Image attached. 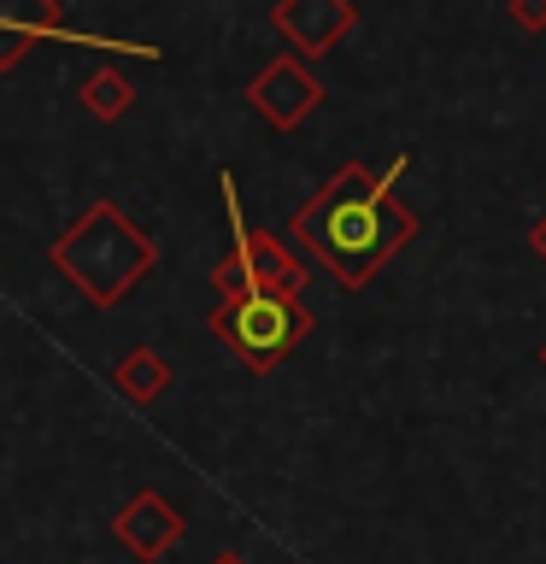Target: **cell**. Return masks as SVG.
<instances>
[{
    "label": "cell",
    "instance_id": "obj_5",
    "mask_svg": "<svg viewBox=\"0 0 546 564\" xmlns=\"http://www.w3.org/2000/svg\"><path fill=\"white\" fill-rule=\"evenodd\" d=\"M271 24L299 59H324L359 30V7L352 0H276Z\"/></svg>",
    "mask_w": 546,
    "mask_h": 564
},
{
    "label": "cell",
    "instance_id": "obj_6",
    "mask_svg": "<svg viewBox=\"0 0 546 564\" xmlns=\"http://www.w3.org/2000/svg\"><path fill=\"white\" fill-rule=\"evenodd\" d=\"M112 535H118V546L130 558H141V564H153V558H165L176 541H183V518H176V506L165 500V494H135L130 506L112 518Z\"/></svg>",
    "mask_w": 546,
    "mask_h": 564
},
{
    "label": "cell",
    "instance_id": "obj_1",
    "mask_svg": "<svg viewBox=\"0 0 546 564\" xmlns=\"http://www.w3.org/2000/svg\"><path fill=\"white\" fill-rule=\"evenodd\" d=\"M288 236L306 241V253L324 264L341 289H364L387 259L412 247L417 212H405L370 165H341L294 212Z\"/></svg>",
    "mask_w": 546,
    "mask_h": 564
},
{
    "label": "cell",
    "instance_id": "obj_14",
    "mask_svg": "<svg viewBox=\"0 0 546 564\" xmlns=\"http://www.w3.org/2000/svg\"><path fill=\"white\" fill-rule=\"evenodd\" d=\"M211 564H247L241 553H218V558H211Z\"/></svg>",
    "mask_w": 546,
    "mask_h": 564
},
{
    "label": "cell",
    "instance_id": "obj_10",
    "mask_svg": "<svg viewBox=\"0 0 546 564\" xmlns=\"http://www.w3.org/2000/svg\"><path fill=\"white\" fill-rule=\"evenodd\" d=\"M83 112H95V118H123L130 112V100H135V88H130V77L123 70H95L83 88Z\"/></svg>",
    "mask_w": 546,
    "mask_h": 564
},
{
    "label": "cell",
    "instance_id": "obj_4",
    "mask_svg": "<svg viewBox=\"0 0 546 564\" xmlns=\"http://www.w3.org/2000/svg\"><path fill=\"white\" fill-rule=\"evenodd\" d=\"M247 106H253L271 130H294V123H306L317 106H324V83H317V70L299 59V53H282V59H271L253 83H247Z\"/></svg>",
    "mask_w": 546,
    "mask_h": 564
},
{
    "label": "cell",
    "instance_id": "obj_7",
    "mask_svg": "<svg viewBox=\"0 0 546 564\" xmlns=\"http://www.w3.org/2000/svg\"><path fill=\"white\" fill-rule=\"evenodd\" d=\"M35 35H65L59 0H0V70L24 59Z\"/></svg>",
    "mask_w": 546,
    "mask_h": 564
},
{
    "label": "cell",
    "instance_id": "obj_2",
    "mask_svg": "<svg viewBox=\"0 0 546 564\" xmlns=\"http://www.w3.org/2000/svg\"><path fill=\"white\" fill-rule=\"evenodd\" d=\"M153 259H159L153 236H141L112 200H95L59 241H53V271L65 282H77L88 306H118V300H130V289L153 271Z\"/></svg>",
    "mask_w": 546,
    "mask_h": 564
},
{
    "label": "cell",
    "instance_id": "obj_9",
    "mask_svg": "<svg viewBox=\"0 0 546 564\" xmlns=\"http://www.w3.org/2000/svg\"><path fill=\"white\" fill-rule=\"evenodd\" d=\"M171 377H176L171 359H165V352H153V347H135V352H123V359L112 365V388L130 405H153L171 388Z\"/></svg>",
    "mask_w": 546,
    "mask_h": 564
},
{
    "label": "cell",
    "instance_id": "obj_11",
    "mask_svg": "<svg viewBox=\"0 0 546 564\" xmlns=\"http://www.w3.org/2000/svg\"><path fill=\"white\" fill-rule=\"evenodd\" d=\"M211 282H218V294H223V300H236V294L253 289V271H247V259L236 253V247H229V253L218 259V271H211Z\"/></svg>",
    "mask_w": 546,
    "mask_h": 564
},
{
    "label": "cell",
    "instance_id": "obj_13",
    "mask_svg": "<svg viewBox=\"0 0 546 564\" xmlns=\"http://www.w3.org/2000/svg\"><path fill=\"white\" fill-rule=\"evenodd\" d=\"M528 247H535V253L546 259V212H540V218H535V229H528Z\"/></svg>",
    "mask_w": 546,
    "mask_h": 564
},
{
    "label": "cell",
    "instance_id": "obj_12",
    "mask_svg": "<svg viewBox=\"0 0 546 564\" xmlns=\"http://www.w3.org/2000/svg\"><path fill=\"white\" fill-rule=\"evenodd\" d=\"M511 24L528 30V35H540L546 30V0H511Z\"/></svg>",
    "mask_w": 546,
    "mask_h": 564
},
{
    "label": "cell",
    "instance_id": "obj_3",
    "mask_svg": "<svg viewBox=\"0 0 546 564\" xmlns=\"http://www.w3.org/2000/svg\"><path fill=\"white\" fill-rule=\"evenodd\" d=\"M211 335H218L241 365L271 370V365H282L312 335V312L299 306V294L247 289L236 300H218V312H211Z\"/></svg>",
    "mask_w": 546,
    "mask_h": 564
},
{
    "label": "cell",
    "instance_id": "obj_15",
    "mask_svg": "<svg viewBox=\"0 0 546 564\" xmlns=\"http://www.w3.org/2000/svg\"><path fill=\"white\" fill-rule=\"evenodd\" d=\"M540 365H546V347H540Z\"/></svg>",
    "mask_w": 546,
    "mask_h": 564
},
{
    "label": "cell",
    "instance_id": "obj_8",
    "mask_svg": "<svg viewBox=\"0 0 546 564\" xmlns=\"http://www.w3.org/2000/svg\"><path fill=\"white\" fill-rule=\"evenodd\" d=\"M236 253L247 259V271H253V289H282V294L306 289V264H299L288 247L271 236V229H241Z\"/></svg>",
    "mask_w": 546,
    "mask_h": 564
}]
</instances>
